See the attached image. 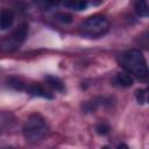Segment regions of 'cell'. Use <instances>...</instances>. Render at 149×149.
<instances>
[{
	"mask_svg": "<svg viewBox=\"0 0 149 149\" xmlns=\"http://www.w3.org/2000/svg\"><path fill=\"white\" fill-rule=\"evenodd\" d=\"M120 65L128 72L140 79L148 77V66L143 54L137 49H130L119 56Z\"/></svg>",
	"mask_w": 149,
	"mask_h": 149,
	"instance_id": "6da1fadb",
	"label": "cell"
},
{
	"mask_svg": "<svg viewBox=\"0 0 149 149\" xmlns=\"http://www.w3.org/2000/svg\"><path fill=\"white\" fill-rule=\"evenodd\" d=\"M49 133V126L40 114L30 115L23 126V136L30 143H38L45 139Z\"/></svg>",
	"mask_w": 149,
	"mask_h": 149,
	"instance_id": "7a4b0ae2",
	"label": "cell"
},
{
	"mask_svg": "<svg viewBox=\"0 0 149 149\" xmlns=\"http://www.w3.org/2000/svg\"><path fill=\"white\" fill-rule=\"evenodd\" d=\"M80 30L83 35L97 38L107 34V31L109 30V22L102 15H92L81 23Z\"/></svg>",
	"mask_w": 149,
	"mask_h": 149,
	"instance_id": "3957f363",
	"label": "cell"
},
{
	"mask_svg": "<svg viewBox=\"0 0 149 149\" xmlns=\"http://www.w3.org/2000/svg\"><path fill=\"white\" fill-rule=\"evenodd\" d=\"M27 33H28V26L24 23L20 24L12 33L10 36H8L1 41V43H0L1 49H3L5 51H13V50L17 49L22 44V42L26 40Z\"/></svg>",
	"mask_w": 149,
	"mask_h": 149,
	"instance_id": "277c9868",
	"label": "cell"
},
{
	"mask_svg": "<svg viewBox=\"0 0 149 149\" xmlns=\"http://www.w3.org/2000/svg\"><path fill=\"white\" fill-rule=\"evenodd\" d=\"M14 22V12L9 8H2L0 10V30H7Z\"/></svg>",
	"mask_w": 149,
	"mask_h": 149,
	"instance_id": "5b68a950",
	"label": "cell"
},
{
	"mask_svg": "<svg viewBox=\"0 0 149 149\" xmlns=\"http://www.w3.org/2000/svg\"><path fill=\"white\" fill-rule=\"evenodd\" d=\"M26 91L34 95V97H41V98H47V99H52V94L50 92H48L44 87H42L41 85L38 84H31V85H28L26 87Z\"/></svg>",
	"mask_w": 149,
	"mask_h": 149,
	"instance_id": "8992f818",
	"label": "cell"
},
{
	"mask_svg": "<svg viewBox=\"0 0 149 149\" xmlns=\"http://www.w3.org/2000/svg\"><path fill=\"white\" fill-rule=\"evenodd\" d=\"M63 3L66 8L72 9V10H84L88 6L87 0H63Z\"/></svg>",
	"mask_w": 149,
	"mask_h": 149,
	"instance_id": "52a82bcc",
	"label": "cell"
},
{
	"mask_svg": "<svg viewBox=\"0 0 149 149\" xmlns=\"http://www.w3.org/2000/svg\"><path fill=\"white\" fill-rule=\"evenodd\" d=\"M114 83L118 85V86H121V87H129L133 85L134 83V79L132 78V76L129 73H126V72H120L115 76L114 78Z\"/></svg>",
	"mask_w": 149,
	"mask_h": 149,
	"instance_id": "ba28073f",
	"label": "cell"
},
{
	"mask_svg": "<svg viewBox=\"0 0 149 149\" xmlns=\"http://www.w3.org/2000/svg\"><path fill=\"white\" fill-rule=\"evenodd\" d=\"M134 7H135V12L137 13V15H140L142 17L148 16L149 7H148V3H147V0H135Z\"/></svg>",
	"mask_w": 149,
	"mask_h": 149,
	"instance_id": "9c48e42d",
	"label": "cell"
},
{
	"mask_svg": "<svg viewBox=\"0 0 149 149\" xmlns=\"http://www.w3.org/2000/svg\"><path fill=\"white\" fill-rule=\"evenodd\" d=\"M45 81L54 90H56L58 92H63L64 91V84L59 78L54 77V76H48V77H45Z\"/></svg>",
	"mask_w": 149,
	"mask_h": 149,
	"instance_id": "30bf717a",
	"label": "cell"
},
{
	"mask_svg": "<svg viewBox=\"0 0 149 149\" xmlns=\"http://www.w3.org/2000/svg\"><path fill=\"white\" fill-rule=\"evenodd\" d=\"M59 0H33L34 5L36 7H38L40 9L42 10H48L50 9L51 7H54L55 5L58 3Z\"/></svg>",
	"mask_w": 149,
	"mask_h": 149,
	"instance_id": "8fae6325",
	"label": "cell"
},
{
	"mask_svg": "<svg viewBox=\"0 0 149 149\" xmlns=\"http://www.w3.org/2000/svg\"><path fill=\"white\" fill-rule=\"evenodd\" d=\"M95 130H97V133H98L99 135H107V134L109 133V130H111V127H109V125H108L107 122L100 121L99 123H97Z\"/></svg>",
	"mask_w": 149,
	"mask_h": 149,
	"instance_id": "7c38bea8",
	"label": "cell"
},
{
	"mask_svg": "<svg viewBox=\"0 0 149 149\" xmlns=\"http://www.w3.org/2000/svg\"><path fill=\"white\" fill-rule=\"evenodd\" d=\"M135 97H136V100L139 104L143 105L147 102V90L146 88H140L135 92Z\"/></svg>",
	"mask_w": 149,
	"mask_h": 149,
	"instance_id": "4fadbf2b",
	"label": "cell"
},
{
	"mask_svg": "<svg viewBox=\"0 0 149 149\" xmlns=\"http://www.w3.org/2000/svg\"><path fill=\"white\" fill-rule=\"evenodd\" d=\"M55 19L59 22H63V23H70L72 21V16L68 13H57L55 15Z\"/></svg>",
	"mask_w": 149,
	"mask_h": 149,
	"instance_id": "5bb4252c",
	"label": "cell"
}]
</instances>
